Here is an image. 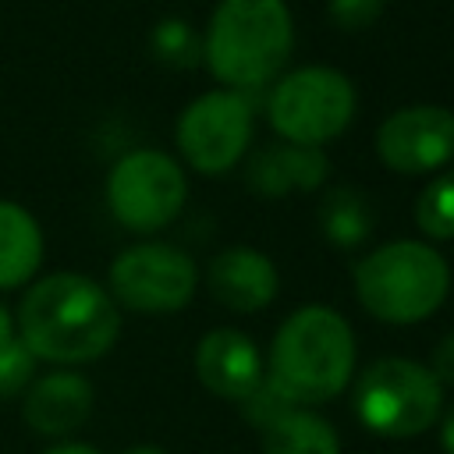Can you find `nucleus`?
I'll list each match as a JSON object with an SVG mask.
<instances>
[{"label":"nucleus","mask_w":454,"mask_h":454,"mask_svg":"<svg viewBox=\"0 0 454 454\" xmlns=\"http://www.w3.org/2000/svg\"><path fill=\"white\" fill-rule=\"evenodd\" d=\"M14 326L35 362L78 369L99 362L117 344L121 309L92 277L57 270L32 280V287L18 301Z\"/></svg>","instance_id":"f257e3e1"},{"label":"nucleus","mask_w":454,"mask_h":454,"mask_svg":"<svg viewBox=\"0 0 454 454\" xmlns=\"http://www.w3.org/2000/svg\"><path fill=\"white\" fill-rule=\"evenodd\" d=\"M294 50V18L287 0H220L202 32V64L220 82L255 96L270 89Z\"/></svg>","instance_id":"f03ea898"},{"label":"nucleus","mask_w":454,"mask_h":454,"mask_svg":"<svg viewBox=\"0 0 454 454\" xmlns=\"http://www.w3.org/2000/svg\"><path fill=\"white\" fill-rule=\"evenodd\" d=\"M355 355L358 344L351 323L337 309L301 305L277 326L266 355V376L298 408H316L351 383Z\"/></svg>","instance_id":"7ed1b4c3"},{"label":"nucleus","mask_w":454,"mask_h":454,"mask_svg":"<svg viewBox=\"0 0 454 454\" xmlns=\"http://www.w3.org/2000/svg\"><path fill=\"white\" fill-rule=\"evenodd\" d=\"M355 294L362 309L390 326L429 319L450 294V266L429 241L397 238L376 245L355 262Z\"/></svg>","instance_id":"20e7f679"},{"label":"nucleus","mask_w":454,"mask_h":454,"mask_svg":"<svg viewBox=\"0 0 454 454\" xmlns=\"http://www.w3.org/2000/svg\"><path fill=\"white\" fill-rule=\"evenodd\" d=\"M443 383L429 372V365L401 355H383L369 362L355 380V415L358 422L387 440L422 436L440 422L443 411Z\"/></svg>","instance_id":"39448f33"},{"label":"nucleus","mask_w":454,"mask_h":454,"mask_svg":"<svg viewBox=\"0 0 454 454\" xmlns=\"http://www.w3.org/2000/svg\"><path fill=\"white\" fill-rule=\"evenodd\" d=\"M355 85L330 64H305L280 74L266 92V121L291 145H316L340 138L355 121Z\"/></svg>","instance_id":"423d86ee"},{"label":"nucleus","mask_w":454,"mask_h":454,"mask_svg":"<svg viewBox=\"0 0 454 454\" xmlns=\"http://www.w3.org/2000/svg\"><path fill=\"white\" fill-rule=\"evenodd\" d=\"M106 209L110 216L135 231L153 234L177 220L188 199L184 167L163 149H131L117 156L106 174Z\"/></svg>","instance_id":"0eeeda50"},{"label":"nucleus","mask_w":454,"mask_h":454,"mask_svg":"<svg viewBox=\"0 0 454 454\" xmlns=\"http://www.w3.org/2000/svg\"><path fill=\"white\" fill-rule=\"evenodd\" d=\"M199 287L195 259L170 241H138L114 255L106 270V291L117 309L131 312H181Z\"/></svg>","instance_id":"6e6552de"},{"label":"nucleus","mask_w":454,"mask_h":454,"mask_svg":"<svg viewBox=\"0 0 454 454\" xmlns=\"http://www.w3.org/2000/svg\"><path fill=\"white\" fill-rule=\"evenodd\" d=\"M255 96L234 89H209L195 96L174 128L177 153L199 174H227L252 145Z\"/></svg>","instance_id":"1a4fd4ad"},{"label":"nucleus","mask_w":454,"mask_h":454,"mask_svg":"<svg viewBox=\"0 0 454 454\" xmlns=\"http://www.w3.org/2000/svg\"><path fill=\"white\" fill-rule=\"evenodd\" d=\"M376 156L394 174H433L454 160V110L436 103L401 106L376 128Z\"/></svg>","instance_id":"9d476101"},{"label":"nucleus","mask_w":454,"mask_h":454,"mask_svg":"<svg viewBox=\"0 0 454 454\" xmlns=\"http://www.w3.org/2000/svg\"><path fill=\"white\" fill-rule=\"evenodd\" d=\"M96 404V390L78 369H53L35 376L21 390V419L32 433L46 440H67L78 433Z\"/></svg>","instance_id":"9b49d317"},{"label":"nucleus","mask_w":454,"mask_h":454,"mask_svg":"<svg viewBox=\"0 0 454 454\" xmlns=\"http://www.w3.org/2000/svg\"><path fill=\"white\" fill-rule=\"evenodd\" d=\"M195 376L209 394L241 404L262 383L266 358L248 333L234 326H216L195 344Z\"/></svg>","instance_id":"f8f14e48"},{"label":"nucleus","mask_w":454,"mask_h":454,"mask_svg":"<svg viewBox=\"0 0 454 454\" xmlns=\"http://www.w3.org/2000/svg\"><path fill=\"white\" fill-rule=\"evenodd\" d=\"M206 287L223 309L245 316V312H259V309L273 305V298L280 291V273L266 252L234 245L209 259Z\"/></svg>","instance_id":"ddd939ff"},{"label":"nucleus","mask_w":454,"mask_h":454,"mask_svg":"<svg viewBox=\"0 0 454 454\" xmlns=\"http://www.w3.org/2000/svg\"><path fill=\"white\" fill-rule=\"evenodd\" d=\"M330 177V160L316 145H270L248 160V188L266 199H284L294 192H316Z\"/></svg>","instance_id":"4468645a"},{"label":"nucleus","mask_w":454,"mask_h":454,"mask_svg":"<svg viewBox=\"0 0 454 454\" xmlns=\"http://www.w3.org/2000/svg\"><path fill=\"white\" fill-rule=\"evenodd\" d=\"M43 227L14 199H0V291L35 280L43 266Z\"/></svg>","instance_id":"2eb2a0df"},{"label":"nucleus","mask_w":454,"mask_h":454,"mask_svg":"<svg viewBox=\"0 0 454 454\" xmlns=\"http://www.w3.org/2000/svg\"><path fill=\"white\" fill-rule=\"evenodd\" d=\"M262 454H340V436L319 411L291 408L262 429Z\"/></svg>","instance_id":"dca6fc26"},{"label":"nucleus","mask_w":454,"mask_h":454,"mask_svg":"<svg viewBox=\"0 0 454 454\" xmlns=\"http://www.w3.org/2000/svg\"><path fill=\"white\" fill-rule=\"evenodd\" d=\"M319 227H323V234L333 248H344V252L358 248L372 238V227H376L372 202L358 188L337 184L319 202Z\"/></svg>","instance_id":"f3484780"},{"label":"nucleus","mask_w":454,"mask_h":454,"mask_svg":"<svg viewBox=\"0 0 454 454\" xmlns=\"http://www.w3.org/2000/svg\"><path fill=\"white\" fill-rule=\"evenodd\" d=\"M415 223L429 241H454V170L436 174L415 195Z\"/></svg>","instance_id":"a211bd4d"},{"label":"nucleus","mask_w":454,"mask_h":454,"mask_svg":"<svg viewBox=\"0 0 454 454\" xmlns=\"http://www.w3.org/2000/svg\"><path fill=\"white\" fill-rule=\"evenodd\" d=\"M149 50L167 67H195L202 64V35L184 18H163L149 32Z\"/></svg>","instance_id":"6ab92c4d"},{"label":"nucleus","mask_w":454,"mask_h":454,"mask_svg":"<svg viewBox=\"0 0 454 454\" xmlns=\"http://www.w3.org/2000/svg\"><path fill=\"white\" fill-rule=\"evenodd\" d=\"M291 408H298V404H294V401H291L270 376H262V383L241 401V419H245L252 429L262 433L266 426H273V422H277L280 415H287Z\"/></svg>","instance_id":"aec40b11"},{"label":"nucleus","mask_w":454,"mask_h":454,"mask_svg":"<svg viewBox=\"0 0 454 454\" xmlns=\"http://www.w3.org/2000/svg\"><path fill=\"white\" fill-rule=\"evenodd\" d=\"M35 358L32 351L21 344V337H7L0 340V397H14L21 394L32 380H35Z\"/></svg>","instance_id":"412c9836"},{"label":"nucleus","mask_w":454,"mask_h":454,"mask_svg":"<svg viewBox=\"0 0 454 454\" xmlns=\"http://www.w3.org/2000/svg\"><path fill=\"white\" fill-rule=\"evenodd\" d=\"M387 0H326V14L344 32H362L380 21Z\"/></svg>","instance_id":"4be33fe9"},{"label":"nucleus","mask_w":454,"mask_h":454,"mask_svg":"<svg viewBox=\"0 0 454 454\" xmlns=\"http://www.w3.org/2000/svg\"><path fill=\"white\" fill-rule=\"evenodd\" d=\"M429 372L443 383V387H454V330L440 337V344L433 348V362H429Z\"/></svg>","instance_id":"5701e85b"},{"label":"nucleus","mask_w":454,"mask_h":454,"mask_svg":"<svg viewBox=\"0 0 454 454\" xmlns=\"http://www.w3.org/2000/svg\"><path fill=\"white\" fill-rule=\"evenodd\" d=\"M440 447L443 454H454V404H443L440 411Z\"/></svg>","instance_id":"b1692460"},{"label":"nucleus","mask_w":454,"mask_h":454,"mask_svg":"<svg viewBox=\"0 0 454 454\" xmlns=\"http://www.w3.org/2000/svg\"><path fill=\"white\" fill-rule=\"evenodd\" d=\"M39 454H103V450H99V447H92V443H78V440H60V443H53V447L39 450Z\"/></svg>","instance_id":"393cba45"},{"label":"nucleus","mask_w":454,"mask_h":454,"mask_svg":"<svg viewBox=\"0 0 454 454\" xmlns=\"http://www.w3.org/2000/svg\"><path fill=\"white\" fill-rule=\"evenodd\" d=\"M18 333V326H14V312L7 309V305H0V340H7V337H14Z\"/></svg>","instance_id":"a878e982"},{"label":"nucleus","mask_w":454,"mask_h":454,"mask_svg":"<svg viewBox=\"0 0 454 454\" xmlns=\"http://www.w3.org/2000/svg\"><path fill=\"white\" fill-rule=\"evenodd\" d=\"M121 454H167L163 447H156V443H131L128 450H121Z\"/></svg>","instance_id":"bb28decb"}]
</instances>
